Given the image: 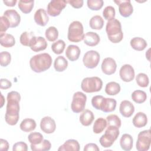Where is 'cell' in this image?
I'll use <instances>...</instances> for the list:
<instances>
[{"label": "cell", "instance_id": "6da1fadb", "mask_svg": "<svg viewBox=\"0 0 151 151\" xmlns=\"http://www.w3.org/2000/svg\"><path fill=\"white\" fill-rule=\"evenodd\" d=\"M7 104L5 120L7 124L11 126L17 124L19 118V101L21 96L19 93L15 91H12L8 93Z\"/></svg>", "mask_w": 151, "mask_h": 151}, {"label": "cell", "instance_id": "7a4b0ae2", "mask_svg": "<svg viewBox=\"0 0 151 151\" xmlns=\"http://www.w3.org/2000/svg\"><path fill=\"white\" fill-rule=\"evenodd\" d=\"M52 64V58L48 53H41L32 57L29 60L31 70L35 73H42L49 69Z\"/></svg>", "mask_w": 151, "mask_h": 151}, {"label": "cell", "instance_id": "3957f363", "mask_svg": "<svg viewBox=\"0 0 151 151\" xmlns=\"http://www.w3.org/2000/svg\"><path fill=\"white\" fill-rule=\"evenodd\" d=\"M106 31L109 40L113 43L120 42L123 38L120 22L117 19L108 21L106 27Z\"/></svg>", "mask_w": 151, "mask_h": 151}, {"label": "cell", "instance_id": "277c9868", "mask_svg": "<svg viewBox=\"0 0 151 151\" xmlns=\"http://www.w3.org/2000/svg\"><path fill=\"white\" fill-rule=\"evenodd\" d=\"M91 104L97 110L105 113L113 111L116 107V100L112 98H106L101 95H97L91 99Z\"/></svg>", "mask_w": 151, "mask_h": 151}, {"label": "cell", "instance_id": "5b68a950", "mask_svg": "<svg viewBox=\"0 0 151 151\" xmlns=\"http://www.w3.org/2000/svg\"><path fill=\"white\" fill-rule=\"evenodd\" d=\"M83 26L80 21H74L72 22L68 29V40L73 42H78L84 39Z\"/></svg>", "mask_w": 151, "mask_h": 151}, {"label": "cell", "instance_id": "8992f818", "mask_svg": "<svg viewBox=\"0 0 151 151\" xmlns=\"http://www.w3.org/2000/svg\"><path fill=\"white\" fill-rule=\"evenodd\" d=\"M103 87V81L98 77L84 78L81 83V88L86 93H90L101 90Z\"/></svg>", "mask_w": 151, "mask_h": 151}, {"label": "cell", "instance_id": "52a82bcc", "mask_svg": "<svg viewBox=\"0 0 151 151\" xmlns=\"http://www.w3.org/2000/svg\"><path fill=\"white\" fill-rule=\"evenodd\" d=\"M119 129L115 126H107L105 133L99 139L100 143L103 147H110L112 146L120 134Z\"/></svg>", "mask_w": 151, "mask_h": 151}, {"label": "cell", "instance_id": "ba28073f", "mask_svg": "<svg viewBox=\"0 0 151 151\" xmlns=\"http://www.w3.org/2000/svg\"><path fill=\"white\" fill-rule=\"evenodd\" d=\"M151 143L150 130L140 132L137 136L136 149L138 151H146L149 149Z\"/></svg>", "mask_w": 151, "mask_h": 151}, {"label": "cell", "instance_id": "9c48e42d", "mask_svg": "<svg viewBox=\"0 0 151 151\" xmlns=\"http://www.w3.org/2000/svg\"><path fill=\"white\" fill-rule=\"evenodd\" d=\"M87 96L81 91L76 92L73 96L71 109L74 113H78L83 111L85 108Z\"/></svg>", "mask_w": 151, "mask_h": 151}, {"label": "cell", "instance_id": "30bf717a", "mask_svg": "<svg viewBox=\"0 0 151 151\" xmlns=\"http://www.w3.org/2000/svg\"><path fill=\"white\" fill-rule=\"evenodd\" d=\"M100 61V54L94 50H90L86 52L83 57V62L84 66L88 68L96 67Z\"/></svg>", "mask_w": 151, "mask_h": 151}, {"label": "cell", "instance_id": "8fae6325", "mask_svg": "<svg viewBox=\"0 0 151 151\" xmlns=\"http://www.w3.org/2000/svg\"><path fill=\"white\" fill-rule=\"evenodd\" d=\"M67 1L52 0L47 5V13L51 17H57L60 14L63 9L65 8Z\"/></svg>", "mask_w": 151, "mask_h": 151}, {"label": "cell", "instance_id": "7c38bea8", "mask_svg": "<svg viewBox=\"0 0 151 151\" xmlns=\"http://www.w3.org/2000/svg\"><path fill=\"white\" fill-rule=\"evenodd\" d=\"M119 5V11L121 16L127 18L130 17L133 12V7L130 0L114 1Z\"/></svg>", "mask_w": 151, "mask_h": 151}, {"label": "cell", "instance_id": "4fadbf2b", "mask_svg": "<svg viewBox=\"0 0 151 151\" xmlns=\"http://www.w3.org/2000/svg\"><path fill=\"white\" fill-rule=\"evenodd\" d=\"M120 78L124 82L132 81L135 76L133 67L130 64H124L122 65L119 71Z\"/></svg>", "mask_w": 151, "mask_h": 151}, {"label": "cell", "instance_id": "5bb4252c", "mask_svg": "<svg viewBox=\"0 0 151 151\" xmlns=\"http://www.w3.org/2000/svg\"><path fill=\"white\" fill-rule=\"evenodd\" d=\"M40 128L45 133L51 134L55 132L56 124L52 118L50 116H45L41 120Z\"/></svg>", "mask_w": 151, "mask_h": 151}, {"label": "cell", "instance_id": "9a60e30c", "mask_svg": "<svg viewBox=\"0 0 151 151\" xmlns=\"http://www.w3.org/2000/svg\"><path fill=\"white\" fill-rule=\"evenodd\" d=\"M29 47L34 52L43 51L47 47V42L42 37H33L30 41Z\"/></svg>", "mask_w": 151, "mask_h": 151}, {"label": "cell", "instance_id": "2e32d148", "mask_svg": "<svg viewBox=\"0 0 151 151\" xmlns=\"http://www.w3.org/2000/svg\"><path fill=\"white\" fill-rule=\"evenodd\" d=\"M101 68L104 74L106 75H111L116 72L117 64L113 58L107 57L103 60Z\"/></svg>", "mask_w": 151, "mask_h": 151}, {"label": "cell", "instance_id": "e0dca14e", "mask_svg": "<svg viewBox=\"0 0 151 151\" xmlns=\"http://www.w3.org/2000/svg\"><path fill=\"white\" fill-rule=\"evenodd\" d=\"M3 15L9 20L11 28H15L19 25L21 16L15 9H8L4 12Z\"/></svg>", "mask_w": 151, "mask_h": 151}, {"label": "cell", "instance_id": "ac0fdd59", "mask_svg": "<svg viewBox=\"0 0 151 151\" xmlns=\"http://www.w3.org/2000/svg\"><path fill=\"white\" fill-rule=\"evenodd\" d=\"M119 111L123 117H130L134 111V107L130 101L123 100L120 104Z\"/></svg>", "mask_w": 151, "mask_h": 151}, {"label": "cell", "instance_id": "d6986e66", "mask_svg": "<svg viewBox=\"0 0 151 151\" xmlns=\"http://www.w3.org/2000/svg\"><path fill=\"white\" fill-rule=\"evenodd\" d=\"M34 19L36 24L38 25L44 27L49 21V17L46 11L43 8H40L34 14Z\"/></svg>", "mask_w": 151, "mask_h": 151}, {"label": "cell", "instance_id": "ffe728a7", "mask_svg": "<svg viewBox=\"0 0 151 151\" xmlns=\"http://www.w3.org/2000/svg\"><path fill=\"white\" fill-rule=\"evenodd\" d=\"M81 53L80 48L76 45H69L65 51V55L71 61H74L78 59Z\"/></svg>", "mask_w": 151, "mask_h": 151}, {"label": "cell", "instance_id": "44dd1931", "mask_svg": "<svg viewBox=\"0 0 151 151\" xmlns=\"http://www.w3.org/2000/svg\"><path fill=\"white\" fill-rule=\"evenodd\" d=\"M80 150V144L77 140L69 139L66 140L63 145L58 149V151H78Z\"/></svg>", "mask_w": 151, "mask_h": 151}, {"label": "cell", "instance_id": "7402d4cb", "mask_svg": "<svg viewBox=\"0 0 151 151\" xmlns=\"http://www.w3.org/2000/svg\"><path fill=\"white\" fill-rule=\"evenodd\" d=\"M84 42L88 46L94 47L97 45L100 41V38L99 35L94 32H88L84 36Z\"/></svg>", "mask_w": 151, "mask_h": 151}, {"label": "cell", "instance_id": "603a6c76", "mask_svg": "<svg viewBox=\"0 0 151 151\" xmlns=\"http://www.w3.org/2000/svg\"><path fill=\"white\" fill-rule=\"evenodd\" d=\"M94 119V116L93 113L88 109L83 110L79 118L80 123L84 126H90L92 123Z\"/></svg>", "mask_w": 151, "mask_h": 151}, {"label": "cell", "instance_id": "cb8c5ba5", "mask_svg": "<svg viewBox=\"0 0 151 151\" xmlns=\"http://www.w3.org/2000/svg\"><path fill=\"white\" fill-rule=\"evenodd\" d=\"M133 143V137L129 134H123L120 139V145L121 148L126 151H129L132 149Z\"/></svg>", "mask_w": 151, "mask_h": 151}, {"label": "cell", "instance_id": "d4e9b609", "mask_svg": "<svg viewBox=\"0 0 151 151\" xmlns=\"http://www.w3.org/2000/svg\"><path fill=\"white\" fill-rule=\"evenodd\" d=\"M147 123V117L145 113L138 112L136 114L133 119V125L137 128L145 127Z\"/></svg>", "mask_w": 151, "mask_h": 151}, {"label": "cell", "instance_id": "484cf974", "mask_svg": "<svg viewBox=\"0 0 151 151\" xmlns=\"http://www.w3.org/2000/svg\"><path fill=\"white\" fill-rule=\"evenodd\" d=\"M130 44L132 48L139 51H143L147 45L146 40L141 37L133 38L130 40Z\"/></svg>", "mask_w": 151, "mask_h": 151}, {"label": "cell", "instance_id": "4316f807", "mask_svg": "<svg viewBox=\"0 0 151 151\" xmlns=\"http://www.w3.org/2000/svg\"><path fill=\"white\" fill-rule=\"evenodd\" d=\"M36 126V122L34 119L27 118L21 122L19 125V127L23 132H29L34 130L35 129Z\"/></svg>", "mask_w": 151, "mask_h": 151}, {"label": "cell", "instance_id": "83f0119b", "mask_svg": "<svg viewBox=\"0 0 151 151\" xmlns=\"http://www.w3.org/2000/svg\"><path fill=\"white\" fill-rule=\"evenodd\" d=\"M0 44L5 48L12 47L15 44V40L12 35L5 33L0 35Z\"/></svg>", "mask_w": 151, "mask_h": 151}, {"label": "cell", "instance_id": "f1b7e54d", "mask_svg": "<svg viewBox=\"0 0 151 151\" xmlns=\"http://www.w3.org/2000/svg\"><path fill=\"white\" fill-rule=\"evenodd\" d=\"M68 66V61L63 56L57 57L54 62V67L58 72L64 71Z\"/></svg>", "mask_w": 151, "mask_h": 151}, {"label": "cell", "instance_id": "f546056e", "mask_svg": "<svg viewBox=\"0 0 151 151\" xmlns=\"http://www.w3.org/2000/svg\"><path fill=\"white\" fill-rule=\"evenodd\" d=\"M120 91V86L115 81H111L106 85L105 92L110 96H114L117 94Z\"/></svg>", "mask_w": 151, "mask_h": 151}, {"label": "cell", "instance_id": "4dcf8cb0", "mask_svg": "<svg viewBox=\"0 0 151 151\" xmlns=\"http://www.w3.org/2000/svg\"><path fill=\"white\" fill-rule=\"evenodd\" d=\"M89 25L91 29L100 30L103 27L104 20L101 16L98 15H94L90 19Z\"/></svg>", "mask_w": 151, "mask_h": 151}, {"label": "cell", "instance_id": "1f68e13d", "mask_svg": "<svg viewBox=\"0 0 151 151\" xmlns=\"http://www.w3.org/2000/svg\"><path fill=\"white\" fill-rule=\"evenodd\" d=\"M34 1H23L18 2V8L24 14H29L31 12L34 7Z\"/></svg>", "mask_w": 151, "mask_h": 151}, {"label": "cell", "instance_id": "d6a6232c", "mask_svg": "<svg viewBox=\"0 0 151 151\" xmlns=\"http://www.w3.org/2000/svg\"><path fill=\"white\" fill-rule=\"evenodd\" d=\"M107 126V121L106 119L102 117L98 118L96 120L93 124V130L96 134H99L101 133Z\"/></svg>", "mask_w": 151, "mask_h": 151}, {"label": "cell", "instance_id": "836d02e7", "mask_svg": "<svg viewBox=\"0 0 151 151\" xmlns=\"http://www.w3.org/2000/svg\"><path fill=\"white\" fill-rule=\"evenodd\" d=\"M31 149L33 151H47L50 150L51 144L48 140L44 139L38 145L31 144Z\"/></svg>", "mask_w": 151, "mask_h": 151}, {"label": "cell", "instance_id": "e575fe53", "mask_svg": "<svg viewBox=\"0 0 151 151\" xmlns=\"http://www.w3.org/2000/svg\"><path fill=\"white\" fill-rule=\"evenodd\" d=\"M132 99L135 103L141 104L146 100L147 94L146 92L143 90H137L132 93Z\"/></svg>", "mask_w": 151, "mask_h": 151}, {"label": "cell", "instance_id": "d590c367", "mask_svg": "<svg viewBox=\"0 0 151 151\" xmlns=\"http://www.w3.org/2000/svg\"><path fill=\"white\" fill-rule=\"evenodd\" d=\"M45 35L49 41H55L58 37V29L55 27H50L45 30Z\"/></svg>", "mask_w": 151, "mask_h": 151}, {"label": "cell", "instance_id": "8d00e7d4", "mask_svg": "<svg viewBox=\"0 0 151 151\" xmlns=\"http://www.w3.org/2000/svg\"><path fill=\"white\" fill-rule=\"evenodd\" d=\"M34 36L35 35L33 32L25 31L22 32L20 35L19 41L22 45L29 47L30 41Z\"/></svg>", "mask_w": 151, "mask_h": 151}, {"label": "cell", "instance_id": "74e56055", "mask_svg": "<svg viewBox=\"0 0 151 151\" xmlns=\"http://www.w3.org/2000/svg\"><path fill=\"white\" fill-rule=\"evenodd\" d=\"M65 47V42L62 40H58L51 45V50L54 53L56 54H60L64 51Z\"/></svg>", "mask_w": 151, "mask_h": 151}, {"label": "cell", "instance_id": "f35d334b", "mask_svg": "<svg viewBox=\"0 0 151 151\" xmlns=\"http://www.w3.org/2000/svg\"><path fill=\"white\" fill-rule=\"evenodd\" d=\"M136 81L137 85L141 87H146L149 83L148 76L143 73H139L136 77Z\"/></svg>", "mask_w": 151, "mask_h": 151}, {"label": "cell", "instance_id": "ab89813d", "mask_svg": "<svg viewBox=\"0 0 151 151\" xmlns=\"http://www.w3.org/2000/svg\"><path fill=\"white\" fill-rule=\"evenodd\" d=\"M107 125L110 126H115L120 128L121 126V120L116 114H110L106 117Z\"/></svg>", "mask_w": 151, "mask_h": 151}, {"label": "cell", "instance_id": "60d3db41", "mask_svg": "<svg viewBox=\"0 0 151 151\" xmlns=\"http://www.w3.org/2000/svg\"><path fill=\"white\" fill-rule=\"evenodd\" d=\"M28 139L31 144L38 145L44 140V137L39 132H32L28 135Z\"/></svg>", "mask_w": 151, "mask_h": 151}, {"label": "cell", "instance_id": "b9f144b4", "mask_svg": "<svg viewBox=\"0 0 151 151\" xmlns=\"http://www.w3.org/2000/svg\"><path fill=\"white\" fill-rule=\"evenodd\" d=\"M115 9L112 6H107L103 9V16L104 18L107 21H110L114 19L115 17Z\"/></svg>", "mask_w": 151, "mask_h": 151}, {"label": "cell", "instance_id": "7bdbcfd3", "mask_svg": "<svg viewBox=\"0 0 151 151\" xmlns=\"http://www.w3.org/2000/svg\"><path fill=\"white\" fill-rule=\"evenodd\" d=\"M87 6L92 11L100 10L103 6V0H88L87 1Z\"/></svg>", "mask_w": 151, "mask_h": 151}, {"label": "cell", "instance_id": "ee69618b", "mask_svg": "<svg viewBox=\"0 0 151 151\" xmlns=\"http://www.w3.org/2000/svg\"><path fill=\"white\" fill-rule=\"evenodd\" d=\"M11 61V54L7 51H2L0 53V64L2 67H6Z\"/></svg>", "mask_w": 151, "mask_h": 151}, {"label": "cell", "instance_id": "f6af8a7d", "mask_svg": "<svg viewBox=\"0 0 151 151\" xmlns=\"http://www.w3.org/2000/svg\"><path fill=\"white\" fill-rule=\"evenodd\" d=\"M9 27H11V24L9 20L4 15L1 16L0 17V35L5 34Z\"/></svg>", "mask_w": 151, "mask_h": 151}, {"label": "cell", "instance_id": "bcb514c9", "mask_svg": "<svg viewBox=\"0 0 151 151\" xmlns=\"http://www.w3.org/2000/svg\"><path fill=\"white\" fill-rule=\"evenodd\" d=\"M28 150V146L27 143H25L24 142H19L17 143H15L12 147V150L13 151H27Z\"/></svg>", "mask_w": 151, "mask_h": 151}, {"label": "cell", "instance_id": "7dc6e473", "mask_svg": "<svg viewBox=\"0 0 151 151\" xmlns=\"http://www.w3.org/2000/svg\"><path fill=\"white\" fill-rule=\"evenodd\" d=\"M12 86L11 82L6 79V78H1L0 80V88L1 89L6 90L11 88Z\"/></svg>", "mask_w": 151, "mask_h": 151}, {"label": "cell", "instance_id": "c3c4849f", "mask_svg": "<svg viewBox=\"0 0 151 151\" xmlns=\"http://www.w3.org/2000/svg\"><path fill=\"white\" fill-rule=\"evenodd\" d=\"M83 0H69L67 1V3H69L74 8H80L83 5Z\"/></svg>", "mask_w": 151, "mask_h": 151}, {"label": "cell", "instance_id": "681fc988", "mask_svg": "<svg viewBox=\"0 0 151 151\" xmlns=\"http://www.w3.org/2000/svg\"><path fill=\"white\" fill-rule=\"evenodd\" d=\"M100 149L95 143H90L85 145L84 151H99Z\"/></svg>", "mask_w": 151, "mask_h": 151}, {"label": "cell", "instance_id": "f907efd6", "mask_svg": "<svg viewBox=\"0 0 151 151\" xmlns=\"http://www.w3.org/2000/svg\"><path fill=\"white\" fill-rule=\"evenodd\" d=\"M8 148H9V143L7 142V140L3 139H0V150L6 151L8 150Z\"/></svg>", "mask_w": 151, "mask_h": 151}, {"label": "cell", "instance_id": "816d5d0a", "mask_svg": "<svg viewBox=\"0 0 151 151\" xmlns=\"http://www.w3.org/2000/svg\"><path fill=\"white\" fill-rule=\"evenodd\" d=\"M17 0H4L3 2L8 6H14L17 3Z\"/></svg>", "mask_w": 151, "mask_h": 151}, {"label": "cell", "instance_id": "f5cc1de1", "mask_svg": "<svg viewBox=\"0 0 151 151\" xmlns=\"http://www.w3.org/2000/svg\"><path fill=\"white\" fill-rule=\"evenodd\" d=\"M1 107H2L4 104V101H5V99L4 96L2 95V94L1 93Z\"/></svg>", "mask_w": 151, "mask_h": 151}, {"label": "cell", "instance_id": "db71d44e", "mask_svg": "<svg viewBox=\"0 0 151 151\" xmlns=\"http://www.w3.org/2000/svg\"><path fill=\"white\" fill-rule=\"evenodd\" d=\"M149 51H150V49H149V50H147V51L146 52V54H147V53H148V54H149L148 55H146V57L147 58V59H148V60H149V61H150V58H149V56H150L149 53H150V52H149Z\"/></svg>", "mask_w": 151, "mask_h": 151}]
</instances>
